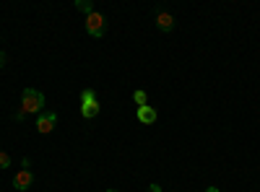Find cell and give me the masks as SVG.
<instances>
[{
	"mask_svg": "<svg viewBox=\"0 0 260 192\" xmlns=\"http://www.w3.org/2000/svg\"><path fill=\"white\" fill-rule=\"evenodd\" d=\"M206 192H221V189H219V187H208Z\"/></svg>",
	"mask_w": 260,
	"mask_h": 192,
	"instance_id": "4fadbf2b",
	"label": "cell"
},
{
	"mask_svg": "<svg viewBox=\"0 0 260 192\" xmlns=\"http://www.w3.org/2000/svg\"><path fill=\"white\" fill-rule=\"evenodd\" d=\"M76 8H78L81 13H86V16H91V13H94V3H91V0H78Z\"/></svg>",
	"mask_w": 260,
	"mask_h": 192,
	"instance_id": "ba28073f",
	"label": "cell"
},
{
	"mask_svg": "<svg viewBox=\"0 0 260 192\" xmlns=\"http://www.w3.org/2000/svg\"><path fill=\"white\" fill-rule=\"evenodd\" d=\"M31 182H34V174L29 172V169H21V172L13 177V187H16L18 192H26V189L31 187Z\"/></svg>",
	"mask_w": 260,
	"mask_h": 192,
	"instance_id": "5b68a950",
	"label": "cell"
},
{
	"mask_svg": "<svg viewBox=\"0 0 260 192\" xmlns=\"http://www.w3.org/2000/svg\"><path fill=\"white\" fill-rule=\"evenodd\" d=\"M107 192H117V189H107Z\"/></svg>",
	"mask_w": 260,
	"mask_h": 192,
	"instance_id": "5bb4252c",
	"label": "cell"
},
{
	"mask_svg": "<svg viewBox=\"0 0 260 192\" xmlns=\"http://www.w3.org/2000/svg\"><path fill=\"white\" fill-rule=\"evenodd\" d=\"M6 62H8V57H6V52H0V68H6Z\"/></svg>",
	"mask_w": 260,
	"mask_h": 192,
	"instance_id": "8fae6325",
	"label": "cell"
},
{
	"mask_svg": "<svg viewBox=\"0 0 260 192\" xmlns=\"http://www.w3.org/2000/svg\"><path fill=\"white\" fill-rule=\"evenodd\" d=\"M55 122H57V114H55V112H42L39 120H37V130H39L42 135H47V133L55 130Z\"/></svg>",
	"mask_w": 260,
	"mask_h": 192,
	"instance_id": "277c9868",
	"label": "cell"
},
{
	"mask_svg": "<svg viewBox=\"0 0 260 192\" xmlns=\"http://www.w3.org/2000/svg\"><path fill=\"white\" fill-rule=\"evenodd\" d=\"M11 166V156L6 151H0V169H8Z\"/></svg>",
	"mask_w": 260,
	"mask_h": 192,
	"instance_id": "30bf717a",
	"label": "cell"
},
{
	"mask_svg": "<svg viewBox=\"0 0 260 192\" xmlns=\"http://www.w3.org/2000/svg\"><path fill=\"white\" fill-rule=\"evenodd\" d=\"M136 117H138V122H143V125H154L159 114H156V109H154L151 104H146V106H138Z\"/></svg>",
	"mask_w": 260,
	"mask_h": 192,
	"instance_id": "8992f818",
	"label": "cell"
},
{
	"mask_svg": "<svg viewBox=\"0 0 260 192\" xmlns=\"http://www.w3.org/2000/svg\"><path fill=\"white\" fill-rule=\"evenodd\" d=\"M133 101H136L138 106H146V104H148V96H146V91H136V94H133Z\"/></svg>",
	"mask_w": 260,
	"mask_h": 192,
	"instance_id": "9c48e42d",
	"label": "cell"
},
{
	"mask_svg": "<svg viewBox=\"0 0 260 192\" xmlns=\"http://www.w3.org/2000/svg\"><path fill=\"white\" fill-rule=\"evenodd\" d=\"M99 114V99L94 89H83L81 91V117L83 120H94Z\"/></svg>",
	"mask_w": 260,
	"mask_h": 192,
	"instance_id": "7a4b0ae2",
	"label": "cell"
},
{
	"mask_svg": "<svg viewBox=\"0 0 260 192\" xmlns=\"http://www.w3.org/2000/svg\"><path fill=\"white\" fill-rule=\"evenodd\" d=\"M86 31L91 36H104V16L96 13V11L91 16H86Z\"/></svg>",
	"mask_w": 260,
	"mask_h": 192,
	"instance_id": "3957f363",
	"label": "cell"
},
{
	"mask_svg": "<svg viewBox=\"0 0 260 192\" xmlns=\"http://www.w3.org/2000/svg\"><path fill=\"white\" fill-rule=\"evenodd\" d=\"M156 26L161 31H172V29H175V16H172V13H159L156 16Z\"/></svg>",
	"mask_w": 260,
	"mask_h": 192,
	"instance_id": "52a82bcc",
	"label": "cell"
},
{
	"mask_svg": "<svg viewBox=\"0 0 260 192\" xmlns=\"http://www.w3.org/2000/svg\"><path fill=\"white\" fill-rule=\"evenodd\" d=\"M146 192H161V187L159 184H151V187H146Z\"/></svg>",
	"mask_w": 260,
	"mask_h": 192,
	"instance_id": "7c38bea8",
	"label": "cell"
},
{
	"mask_svg": "<svg viewBox=\"0 0 260 192\" xmlns=\"http://www.w3.org/2000/svg\"><path fill=\"white\" fill-rule=\"evenodd\" d=\"M21 109H24V114H42V109H45V94L37 89H24V94H21Z\"/></svg>",
	"mask_w": 260,
	"mask_h": 192,
	"instance_id": "6da1fadb",
	"label": "cell"
}]
</instances>
